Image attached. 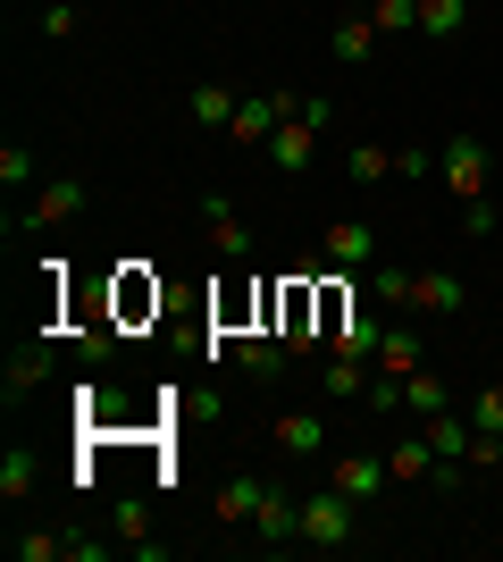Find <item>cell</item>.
Returning a JSON list of instances; mask_svg holds the SVG:
<instances>
[{"instance_id":"cell-1","label":"cell","mask_w":503,"mask_h":562,"mask_svg":"<svg viewBox=\"0 0 503 562\" xmlns=\"http://www.w3.org/2000/svg\"><path fill=\"white\" fill-rule=\"evenodd\" d=\"M436 177H445L454 202H487V177H495L487 135H445V143H436Z\"/></svg>"},{"instance_id":"cell-2","label":"cell","mask_w":503,"mask_h":562,"mask_svg":"<svg viewBox=\"0 0 503 562\" xmlns=\"http://www.w3.org/2000/svg\"><path fill=\"white\" fill-rule=\"evenodd\" d=\"M353 495H335L328 479H319L311 495H302V546H311V554H344V546H353Z\"/></svg>"},{"instance_id":"cell-3","label":"cell","mask_w":503,"mask_h":562,"mask_svg":"<svg viewBox=\"0 0 503 562\" xmlns=\"http://www.w3.org/2000/svg\"><path fill=\"white\" fill-rule=\"evenodd\" d=\"M328 487H335V495H353L361 513H369V504H386L395 470H386V453H335V462H328Z\"/></svg>"},{"instance_id":"cell-4","label":"cell","mask_w":503,"mask_h":562,"mask_svg":"<svg viewBox=\"0 0 503 562\" xmlns=\"http://www.w3.org/2000/svg\"><path fill=\"white\" fill-rule=\"evenodd\" d=\"M428 428V446H436V487H454L461 470H470V453H479V428H470V412H436V420H420Z\"/></svg>"},{"instance_id":"cell-5","label":"cell","mask_w":503,"mask_h":562,"mask_svg":"<svg viewBox=\"0 0 503 562\" xmlns=\"http://www.w3.org/2000/svg\"><path fill=\"white\" fill-rule=\"evenodd\" d=\"M319 260L344 269V278L369 269V260H378V227H369V218H328V227H319Z\"/></svg>"},{"instance_id":"cell-6","label":"cell","mask_w":503,"mask_h":562,"mask_svg":"<svg viewBox=\"0 0 503 562\" xmlns=\"http://www.w3.org/2000/svg\"><path fill=\"white\" fill-rule=\"evenodd\" d=\"M243 538H252V546H268V554L302 546V495L268 487V495H261V513H252V529H243Z\"/></svg>"},{"instance_id":"cell-7","label":"cell","mask_w":503,"mask_h":562,"mask_svg":"<svg viewBox=\"0 0 503 562\" xmlns=\"http://www.w3.org/2000/svg\"><path fill=\"white\" fill-rule=\"evenodd\" d=\"M84 202H93V193H84V177H50V186H34V202H25V218H18V227H25V235L68 227V218L84 211Z\"/></svg>"},{"instance_id":"cell-8","label":"cell","mask_w":503,"mask_h":562,"mask_svg":"<svg viewBox=\"0 0 503 562\" xmlns=\"http://www.w3.org/2000/svg\"><path fill=\"white\" fill-rule=\"evenodd\" d=\"M50 370H59V345H50V336H34V345H18V352H9V370H0V395H9V403L43 395V386H50Z\"/></svg>"},{"instance_id":"cell-9","label":"cell","mask_w":503,"mask_h":562,"mask_svg":"<svg viewBox=\"0 0 503 562\" xmlns=\"http://www.w3.org/2000/svg\"><path fill=\"white\" fill-rule=\"evenodd\" d=\"M202 235H210V252L227 260V269H243V260H252V227L236 218V202H227V193H202Z\"/></svg>"},{"instance_id":"cell-10","label":"cell","mask_w":503,"mask_h":562,"mask_svg":"<svg viewBox=\"0 0 503 562\" xmlns=\"http://www.w3.org/2000/svg\"><path fill=\"white\" fill-rule=\"evenodd\" d=\"M411 311H428V319H461L470 311V285L454 269H411Z\"/></svg>"},{"instance_id":"cell-11","label":"cell","mask_w":503,"mask_h":562,"mask_svg":"<svg viewBox=\"0 0 503 562\" xmlns=\"http://www.w3.org/2000/svg\"><path fill=\"white\" fill-rule=\"evenodd\" d=\"M319 135L328 126H311V117H277V135H268V168H286V177H302L319 151Z\"/></svg>"},{"instance_id":"cell-12","label":"cell","mask_w":503,"mask_h":562,"mask_svg":"<svg viewBox=\"0 0 503 562\" xmlns=\"http://www.w3.org/2000/svg\"><path fill=\"white\" fill-rule=\"evenodd\" d=\"M277 117H286V101H277V93H243V110H236V126H227V143H243V151H268Z\"/></svg>"},{"instance_id":"cell-13","label":"cell","mask_w":503,"mask_h":562,"mask_svg":"<svg viewBox=\"0 0 503 562\" xmlns=\"http://www.w3.org/2000/svg\"><path fill=\"white\" fill-rule=\"evenodd\" d=\"M286 361H294V352H286V336H277V328H243V336H236V370H243V378H261V386H268Z\"/></svg>"},{"instance_id":"cell-14","label":"cell","mask_w":503,"mask_h":562,"mask_svg":"<svg viewBox=\"0 0 503 562\" xmlns=\"http://www.w3.org/2000/svg\"><path fill=\"white\" fill-rule=\"evenodd\" d=\"M277 453L286 462H319L328 453V420L319 412H277Z\"/></svg>"},{"instance_id":"cell-15","label":"cell","mask_w":503,"mask_h":562,"mask_svg":"<svg viewBox=\"0 0 503 562\" xmlns=\"http://www.w3.org/2000/svg\"><path fill=\"white\" fill-rule=\"evenodd\" d=\"M369 370H378V378H411V370H420V328H411V319H386Z\"/></svg>"},{"instance_id":"cell-16","label":"cell","mask_w":503,"mask_h":562,"mask_svg":"<svg viewBox=\"0 0 503 562\" xmlns=\"http://www.w3.org/2000/svg\"><path fill=\"white\" fill-rule=\"evenodd\" d=\"M261 495H268V479L261 470H243V479H227L218 487V529L236 538V529H252V513H261Z\"/></svg>"},{"instance_id":"cell-17","label":"cell","mask_w":503,"mask_h":562,"mask_svg":"<svg viewBox=\"0 0 503 562\" xmlns=\"http://www.w3.org/2000/svg\"><path fill=\"white\" fill-rule=\"evenodd\" d=\"M236 110H243V93H227V85H193V93H185V117L202 126V135H227Z\"/></svg>"},{"instance_id":"cell-18","label":"cell","mask_w":503,"mask_h":562,"mask_svg":"<svg viewBox=\"0 0 503 562\" xmlns=\"http://www.w3.org/2000/svg\"><path fill=\"white\" fill-rule=\"evenodd\" d=\"M361 395H369V361L328 352V370H319V403H361Z\"/></svg>"},{"instance_id":"cell-19","label":"cell","mask_w":503,"mask_h":562,"mask_svg":"<svg viewBox=\"0 0 503 562\" xmlns=\"http://www.w3.org/2000/svg\"><path fill=\"white\" fill-rule=\"evenodd\" d=\"M386 470H395V487H420V479H436V470H445V462H436V446H428V428H411L403 446L386 453Z\"/></svg>"},{"instance_id":"cell-20","label":"cell","mask_w":503,"mask_h":562,"mask_svg":"<svg viewBox=\"0 0 503 562\" xmlns=\"http://www.w3.org/2000/svg\"><path fill=\"white\" fill-rule=\"evenodd\" d=\"M403 412H411V420H436V412H454V386H445V378L420 361V370L403 378Z\"/></svg>"},{"instance_id":"cell-21","label":"cell","mask_w":503,"mask_h":562,"mask_svg":"<svg viewBox=\"0 0 503 562\" xmlns=\"http://www.w3.org/2000/svg\"><path fill=\"white\" fill-rule=\"evenodd\" d=\"M378 336H386V319L353 303V319H344V328L328 336V352H353V361H369V352H378Z\"/></svg>"},{"instance_id":"cell-22","label":"cell","mask_w":503,"mask_h":562,"mask_svg":"<svg viewBox=\"0 0 503 562\" xmlns=\"http://www.w3.org/2000/svg\"><path fill=\"white\" fill-rule=\"evenodd\" d=\"M461 25H470V0H420V34L428 43H461Z\"/></svg>"},{"instance_id":"cell-23","label":"cell","mask_w":503,"mask_h":562,"mask_svg":"<svg viewBox=\"0 0 503 562\" xmlns=\"http://www.w3.org/2000/svg\"><path fill=\"white\" fill-rule=\"evenodd\" d=\"M386 43V34H378V18H344V25H335V34H328V50H335V59H344V68H353V59H369V50H378Z\"/></svg>"},{"instance_id":"cell-24","label":"cell","mask_w":503,"mask_h":562,"mask_svg":"<svg viewBox=\"0 0 503 562\" xmlns=\"http://www.w3.org/2000/svg\"><path fill=\"white\" fill-rule=\"evenodd\" d=\"M34 470H43V462H34V446L0 453V504H25V495H34Z\"/></svg>"},{"instance_id":"cell-25","label":"cell","mask_w":503,"mask_h":562,"mask_svg":"<svg viewBox=\"0 0 503 562\" xmlns=\"http://www.w3.org/2000/svg\"><path fill=\"white\" fill-rule=\"evenodd\" d=\"M386 177H395V143H369V135H361L353 143V186H386Z\"/></svg>"},{"instance_id":"cell-26","label":"cell","mask_w":503,"mask_h":562,"mask_svg":"<svg viewBox=\"0 0 503 562\" xmlns=\"http://www.w3.org/2000/svg\"><path fill=\"white\" fill-rule=\"evenodd\" d=\"M9 554L18 562H68V529H25V538H9Z\"/></svg>"},{"instance_id":"cell-27","label":"cell","mask_w":503,"mask_h":562,"mask_svg":"<svg viewBox=\"0 0 503 562\" xmlns=\"http://www.w3.org/2000/svg\"><path fill=\"white\" fill-rule=\"evenodd\" d=\"M76 352H84V370H110V361H118V328H110V319H93V328L76 336Z\"/></svg>"},{"instance_id":"cell-28","label":"cell","mask_w":503,"mask_h":562,"mask_svg":"<svg viewBox=\"0 0 503 562\" xmlns=\"http://www.w3.org/2000/svg\"><path fill=\"white\" fill-rule=\"evenodd\" d=\"M470 428H479V437H503V378L487 395H470Z\"/></svg>"},{"instance_id":"cell-29","label":"cell","mask_w":503,"mask_h":562,"mask_svg":"<svg viewBox=\"0 0 503 562\" xmlns=\"http://www.w3.org/2000/svg\"><path fill=\"white\" fill-rule=\"evenodd\" d=\"M369 18H378V34H411V25H420V0H369Z\"/></svg>"},{"instance_id":"cell-30","label":"cell","mask_w":503,"mask_h":562,"mask_svg":"<svg viewBox=\"0 0 503 562\" xmlns=\"http://www.w3.org/2000/svg\"><path fill=\"white\" fill-rule=\"evenodd\" d=\"M369 294H378L386 311H411V269H378V278H369Z\"/></svg>"},{"instance_id":"cell-31","label":"cell","mask_w":503,"mask_h":562,"mask_svg":"<svg viewBox=\"0 0 503 562\" xmlns=\"http://www.w3.org/2000/svg\"><path fill=\"white\" fill-rule=\"evenodd\" d=\"M0 186H9V193L34 186V151H25V143H0Z\"/></svg>"},{"instance_id":"cell-32","label":"cell","mask_w":503,"mask_h":562,"mask_svg":"<svg viewBox=\"0 0 503 562\" xmlns=\"http://www.w3.org/2000/svg\"><path fill=\"white\" fill-rule=\"evenodd\" d=\"M43 34H50V43H68V34H76V0H43Z\"/></svg>"},{"instance_id":"cell-33","label":"cell","mask_w":503,"mask_h":562,"mask_svg":"<svg viewBox=\"0 0 503 562\" xmlns=\"http://www.w3.org/2000/svg\"><path fill=\"white\" fill-rule=\"evenodd\" d=\"M395 177H436V151L428 143H403V151H395Z\"/></svg>"},{"instance_id":"cell-34","label":"cell","mask_w":503,"mask_h":562,"mask_svg":"<svg viewBox=\"0 0 503 562\" xmlns=\"http://www.w3.org/2000/svg\"><path fill=\"white\" fill-rule=\"evenodd\" d=\"M461 235H495V202H461Z\"/></svg>"},{"instance_id":"cell-35","label":"cell","mask_w":503,"mask_h":562,"mask_svg":"<svg viewBox=\"0 0 503 562\" xmlns=\"http://www.w3.org/2000/svg\"><path fill=\"white\" fill-rule=\"evenodd\" d=\"M495 378H503V361H495Z\"/></svg>"},{"instance_id":"cell-36","label":"cell","mask_w":503,"mask_h":562,"mask_svg":"<svg viewBox=\"0 0 503 562\" xmlns=\"http://www.w3.org/2000/svg\"><path fill=\"white\" fill-rule=\"evenodd\" d=\"M470 9H479V0H470Z\"/></svg>"}]
</instances>
